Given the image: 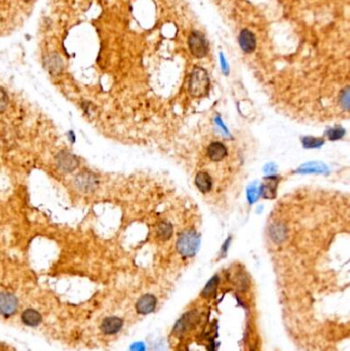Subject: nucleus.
Here are the masks:
<instances>
[{"label":"nucleus","mask_w":350,"mask_h":351,"mask_svg":"<svg viewBox=\"0 0 350 351\" xmlns=\"http://www.w3.org/2000/svg\"><path fill=\"white\" fill-rule=\"evenodd\" d=\"M278 179L275 176H268L264 179L263 184L260 187V194L266 199H273L276 196Z\"/></svg>","instance_id":"9b49d317"},{"label":"nucleus","mask_w":350,"mask_h":351,"mask_svg":"<svg viewBox=\"0 0 350 351\" xmlns=\"http://www.w3.org/2000/svg\"><path fill=\"white\" fill-rule=\"evenodd\" d=\"M345 134V130L342 127H335V128H331L327 135L329 137L330 140H338L341 139Z\"/></svg>","instance_id":"5701e85b"},{"label":"nucleus","mask_w":350,"mask_h":351,"mask_svg":"<svg viewBox=\"0 0 350 351\" xmlns=\"http://www.w3.org/2000/svg\"><path fill=\"white\" fill-rule=\"evenodd\" d=\"M9 102L10 100L7 92L3 87H0V114L7 110L9 106Z\"/></svg>","instance_id":"412c9836"},{"label":"nucleus","mask_w":350,"mask_h":351,"mask_svg":"<svg viewBox=\"0 0 350 351\" xmlns=\"http://www.w3.org/2000/svg\"><path fill=\"white\" fill-rule=\"evenodd\" d=\"M287 234H288L287 226L283 223H279V222L274 223L269 228V235L271 239L276 243H281L285 241L287 238Z\"/></svg>","instance_id":"4468645a"},{"label":"nucleus","mask_w":350,"mask_h":351,"mask_svg":"<svg viewBox=\"0 0 350 351\" xmlns=\"http://www.w3.org/2000/svg\"><path fill=\"white\" fill-rule=\"evenodd\" d=\"M198 317L196 312L194 311H190L188 313H185L183 317L177 322L176 326L173 328V333L177 335H181L185 332H187L188 330H190L194 324L197 322Z\"/></svg>","instance_id":"1a4fd4ad"},{"label":"nucleus","mask_w":350,"mask_h":351,"mask_svg":"<svg viewBox=\"0 0 350 351\" xmlns=\"http://www.w3.org/2000/svg\"><path fill=\"white\" fill-rule=\"evenodd\" d=\"M157 233L159 235V237L163 240H166L170 237L171 233H172V227L170 224L168 223H161L159 226H158V229H157Z\"/></svg>","instance_id":"6ab92c4d"},{"label":"nucleus","mask_w":350,"mask_h":351,"mask_svg":"<svg viewBox=\"0 0 350 351\" xmlns=\"http://www.w3.org/2000/svg\"><path fill=\"white\" fill-rule=\"evenodd\" d=\"M260 195H261L260 194V188H258V186L256 184H253L248 190V197L250 199V202H252V203L255 202L259 198Z\"/></svg>","instance_id":"4be33fe9"},{"label":"nucleus","mask_w":350,"mask_h":351,"mask_svg":"<svg viewBox=\"0 0 350 351\" xmlns=\"http://www.w3.org/2000/svg\"><path fill=\"white\" fill-rule=\"evenodd\" d=\"M157 305L156 298L151 294L143 295L136 303V310L140 314H149L152 313Z\"/></svg>","instance_id":"9d476101"},{"label":"nucleus","mask_w":350,"mask_h":351,"mask_svg":"<svg viewBox=\"0 0 350 351\" xmlns=\"http://www.w3.org/2000/svg\"><path fill=\"white\" fill-rule=\"evenodd\" d=\"M219 282H220V279H219L218 275H215L211 279H209L208 283L205 285L204 289L201 292L202 297L206 298V299H209V298L214 297L216 292H217V289H218V286H219Z\"/></svg>","instance_id":"a211bd4d"},{"label":"nucleus","mask_w":350,"mask_h":351,"mask_svg":"<svg viewBox=\"0 0 350 351\" xmlns=\"http://www.w3.org/2000/svg\"><path fill=\"white\" fill-rule=\"evenodd\" d=\"M188 47L193 57L204 58L208 53V43L204 35L198 31H192L188 37Z\"/></svg>","instance_id":"39448f33"},{"label":"nucleus","mask_w":350,"mask_h":351,"mask_svg":"<svg viewBox=\"0 0 350 351\" xmlns=\"http://www.w3.org/2000/svg\"><path fill=\"white\" fill-rule=\"evenodd\" d=\"M220 63H221V67H222V70H223L224 74L227 75L228 72H229V68H228V64H227V62L225 60V57H224L223 53L220 54Z\"/></svg>","instance_id":"393cba45"},{"label":"nucleus","mask_w":350,"mask_h":351,"mask_svg":"<svg viewBox=\"0 0 350 351\" xmlns=\"http://www.w3.org/2000/svg\"><path fill=\"white\" fill-rule=\"evenodd\" d=\"M275 170H276V167H275V165L272 164V163L268 164V165L265 167V171H266V172H274Z\"/></svg>","instance_id":"a878e982"},{"label":"nucleus","mask_w":350,"mask_h":351,"mask_svg":"<svg viewBox=\"0 0 350 351\" xmlns=\"http://www.w3.org/2000/svg\"><path fill=\"white\" fill-rule=\"evenodd\" d=\"M123 327V320L118 317H109L104 319L101 323L100 330L105 335H115Z\"/></svg>","instance_id":"6e6552de"},{"label":"nucleus","mask_w":350,"mask_h":351,"mask_svg":"<svg viewBox=\"0 0 350 351\" xmlns=\"http://www.w3.org/2000/svg\"><path fill=\"white\" fill-rule=\"evenodd\" d=\"M128 351H146V345L143 342L133 343L130 345Z\"/></svg>","instance_id":"b1692460"},{"label":"nucleus","mask_w":350,"mask_h":351,"mask_svg":"<svg viewBox=\"0 0 350 351\" xmlns=\"http://www.w3.org/2000/svg\"><path fill=\"white\" fill-rule=\"evenodd\" d=\"M55 163L60 171L64 173H70L79 167L80 160L75 154L66 150H62L55 156Z\"/></svg>","instance_id":"20e7f679"},{"label":"nucleus","mask_w":350,"mask_h":351,"mask_svg":"<svg viewBox=\"0 0 350 351\" xmlns=\"http://www.w3.org/2000/svg\"><path fill=\"white\" fill-rule=\"evenodd\" d=\"M199 247V235L194 230H187L180 234L177 241V250L183 257H192Z\"/></svg>","instance_id":"f03ea898"},{"label":"nucleus","mask_w":350,"mask_h":351,"mask_svg":"<svg viewBox=\"0 0 350 351\" xmlns=\"http://www.w3.org/2000/svg\"><path fill=\"white\" fill-rule=\"evenodd\" d=\"M22 322L28 327H38L42 322V315L39 311L33 308H28L21 315Z\"/></svg>","instance_id":"f8f14e48"},{"label":"nucleus","mask_w":350,"mask_h":351,"mask_svg":"<svg viewBox=\"0 0 350 351\" xmlns=\"http://www.w3.org/2000/svg\"><path fill=\"white\" fill-rule=\"evenodd\" d=\"M208 157L213 161H221L227 156V148L221 142H213L207 148Z\"/></svg>","instance_id":"ddd939ff"},{"label":"nucleus","mask_w":350,"mask_h":351,"mask_svg":"<svg viewBox=\"0 0 350 351\" xmlns=\"http://www.w3.org/2000/svg\"><path fill=\"white\" fill-rule=\"evenodd\" d=\"M327 170V166L321 162H310L300 166L297 171L301 173H323Z\"/></svg>","instance_id":"f3484780"},{"label":"nucleus","mask_w":350,"mask_h":351,"mask_svg":"<svg viewBox=\"0 0 350 351\" xmlns=\"http://www.w3.org/2000/svg\"><path fill=\"white\" fill-rule=\"evenodd\" d=\"M209 77L203 68L195 67L189 78V92L194 97H201L209 90Z\"/></svg>","instance_id":"f257e3e1"},{"label":"nucleus","mask_w":350,"mask_h":351,"mask_svg":"<svg viewBox=\"0 0 350 351\" xmlns=\"http://www.w3.org/2000/svg\"><path fill=\"white\" fill-rule=\"evenodd\" d=\"M74 182L78 190H80L83 193L94 192L99 187V184H100L98 176L94 171L88 168L80 170L75 176Z\"/></svg>","instance_id":"7ed1b4c3"},{"label":"nucleus","mask_w":350,"mask_h":351,"mask_svg":"<svg viewBox=\"0 0 350 351\" xmlns=\"http://www.w3.org/2000/svg\"><path fill=\"white\" fill-rule=\"evenodd\" d=\"M19 307L17 297L8 292H0V314L4 317H12Z\"/></svg>","instance_id":"423d86ee"},{"label":"nucleus","mask_w":350,"mask_h":351,"mask_svg":"<svg viewBox=\"0 0 350 351\" xmlns=\"http://www.w3.org/2000/svg\"><path fill=\"white\" fill-rule=\"evenodd\" d=\"M195 185L200 192L202 193L209 192L213 186L211 176L205 171H199L195 177Z\"/></svg>","instance_id":"2eb2a0df"},{"label":"nucleus","mask_w":350,"mask_h":351,"mask_svg":"<svg viewBox=\"0 0 350 351\" xmlns=\"http://www.w3.org/2000/svg\"><path fill=\"white\" fill-rule=\"evenodd\" d=\"M324 144V140L320 138L306 137L303 139V145L306 148H318Z\"/></svg>","instance_id":"aec40b11"},{"label":"nucleus","mask_w":350,"mask_h":351,"mask_svg":"<svg viewBox=\"0 0 350 351\" xmlns=\"http://www.w3.org/2000/svg\"><path fill=\"white\" fill-rule=\"evenodd\" d=\"M24 2L25 3H29V2H31V0H24Z\"/></svg>","instance_id":"bb28decb"},{"label":"nucleus","mask_w":350,"mask_h":351,"mask_svg":"<svg viewBox=\"0 0 350 351\" xmlns=\"http://www.w3.org/2000/svg\"><path fill=\"white\" fill-rule=\"evenodd\" d=\"M46 65L52 74H59L63 69V62L61 58L56 54L49 56V58L46 61Z\"/></svg>","instance_id":"dca6fc26"},{"label":"nucleus","mask_w":350,"mask_h":351,"mask_svg":"<svg viewBox=\"0 0 350 351\" xmlns=\"http://www.w3.org/2000/svg\"><path fill=\"white\" fill-rule=\"evenodd\" d=\"M238 43L240 49L244 53L247 54L253 53L257 47V39H256L255 34L248 29L241 30L238 36Z\"/></svg>","instance_id":"0eeeda50"}]
</instances>
